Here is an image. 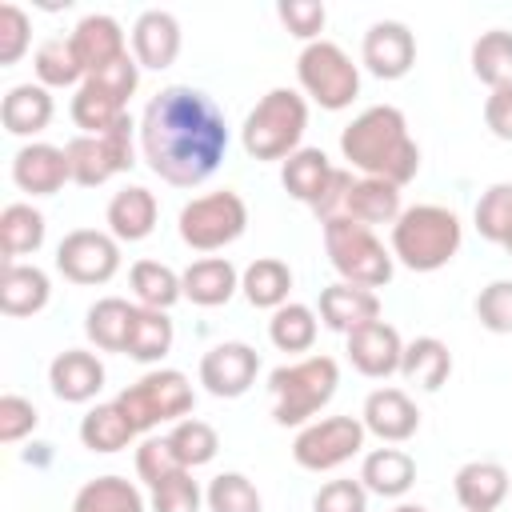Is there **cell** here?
I'll return each instance as SVG.
<instances>
[{
  "label": "cell",
  "instance_id": "obj_14",
  "mask_svg": "<svg viewBox=\"0 0 512 512\" xmlns=\"http://www.w3.org/2000/svg\"><path fill=\"white\" fill-rule=\"evenodd\" d=\"M360 60L376 80H400L412 72L416 64V36L408 32V24L400 20H376L364 32L360 44Z\"/></svg>",
  "mask_w": 512,
  "mask_h": 512
},
{
  "label": "cell",
  "instance_id": "obj_56",
  "mask_svg": "<svg viewBox=\"0 0 512 512\" xmlns=\"http://www.w3.org/2000/svg\"><path fill=\"white\" fill-rule=\"evenodd\" d=\"M504 248H508V256H512V236H508V244H504Z\"/></svg>",
  "mask_w": 512,
  "mask_h": 512
},
{
  "label": "cell",
  "instance_id": "obj_20",
  "mask_svg": "<svg viewBox=\"0 0 512 512\" xmlns=\"http://www.w3.org/2000/svg\"><path fill=\"white\" fill-rule=\"evenodd\" d=\"M452 488H456V500L464 512H496L508 500L512 480H508V468L496 460H468L456 472Z\"/></svg>",
  "mask_w": 512,
  "mask_h": 512
},
{
  "label": "cell",
  "instance_id": "obj_41",
  "mask_svg": "<svg viewBox=\"0 0 512 512\" xmlns=\"http://www.w3.org/2000/svg\"><path fill=\"white\" fill-rule=\"evenodd\" d=\"M168 448H172V456H176L184 468H200V464L216 460V452H220V436H216L212 424L184 416V420L172 424V432H168Z\"/></svg>",
  "mask_w": 512,
  "mask_h": 512
},
{
  "label": "cell",
  "instance_id": "obj_5",
  "mask_svg": "<svg viewBox=\"0 0 512 512\" xmlns=\"http://www.w3.org/2000/svg\"><path fill=\"white\" fill-rule=\"evenodd\" d=\"M304 128H308L304 96L296 88H272L248 112L240 140H244V152L252 160H288L292 152H300Z\"/></svg>",
  "mask_w": 512,
  "mask_h": 512
},
{
  "label": "cell",
  "instance_id": "obj_40",
  "mask_svg": "<svg viewBox=\"0 0 512 512\" xmlns=\"http://www.w3.org/2000/svg\"><path fill=\"white\" fill-rule=\"evenodd\" d=\"M316 332H320V320L308 304H280L268 320V340L280 352H308L316 344Z\"/></svg>",
  "mask_w": 512,
  "mask_h": 512
},
{
  "label": "cell",
  "instance_id": "obj_24",
  "mask_svg": "<svg viewBox=\"0 0 512 512\" xmlns=\"http://www.w3.org/2000/svg\"><path fill=\"white\" fill-rule=\"evenodd\" d=\"M156 216H160V204H156V196H152L144 184L120 188V192L108 200V212H104L108 232H112L116 240H124V244H136V240L152 236Z\"/></svg>",
  "mask_w": 512,
  "mask_h": 512
},
{
  "label": "cell",
  "instance_id": "obj_16",
  "mask_svg": "<svg viewBox=\"0 0 512 512\" xmlns=\"http://www.w3.org/2000/svg\"><path fill=\"white\" fill-rule=\"evenodd\" d=\"M12 180L28 196H56L72 180L68 152L56 148V144H40V140L36 144H24L12 156Z\"/></svg>",
  "mask_w": 512,
  "mask_h": 512
},
{
  "label": "cell",
  "instance_id": "obj_48",
  "mask_svg": "<svg viewBox=\"0 0 512 512\" xmlns=\"http://www.w3.org/2000/svg\"><path fill=\"white\" fill-rule=\"evenodd\" d=\"M88 84H96L104 96H112L120 108H128V100H132V92H136V84H140V64H136V56H120V60H112L108 68L92 72Z\"/></svg>",
  "mask_w": 512,
  "mask_h": 512
},
{
  "label": "cell",
  "instance_id": "obj_4",
  "mask_svg": "<svg viewBox=\"0 0 512 512\" xmlns=\"http://www.w3.org/2000/svg\"><path fill=\"white\" fill-rule=\"evenodd\" d=\"M340 364L332 356H304L296 364H280L268 376L272 388V420L280 428H304L312 416L336 396Z\"/></svg>",
  "mask_w": 512,
  "mask_h": 512
},
{
  "label": "cell",
  "instance_id": "obj_31",
  "mask_svg": "<svg viewBox=\"0 0 512 512\" xmlns=\"http://www.w3.org/2000/svg\"><path fill=\"white\" fill-rule=\"evenodd\" d=\"M172 336H176V332H172L168 312L136 304V316H132V328H128L124 356H132L136 364H156V360H164V356H168Z\"/></svg>",
  "mask_w": 512,
  "mask_h": 512
},
{
  "label": "cell",
  "instance_id": "obj_29",
  "mask_svg": "<svg viewBox=\"0 0 512 512\" xmlns=\"http://www.w3.org/2000/svg\"><path fill=\"white\" fill-rule=\"evenodd\" d=\"M400 376L424 392H440L444 380L452 376V352L444 340L436 336H416L412 344H404V356H400Z\"/></svg>",
  "mask_w": 512,
  "mask_h": 512
},
{
  "label": "cell",
  "instance_id": "obj_19",
  "mask_svg": "<svg viewBox=\"0 0 512 512\" xmlns=\"http://www.w3.org/2000/svg\"><path fill=\"white\" fill-rule=\"evenodd\" d=\"M48 384L52 396L64 404H84L104 388V364L100 356L84 352V348H64L52 364H48Z\"/></svg>",
  "mask_w": 512,
  "mask_h": 512
},
{
  "label": "cell",
  "instance_id": "obj_2",
  "mask_svg": "<svg viewBox=\"0 0 512 512\" xmlns=\"http://www.w3.org/2000/svg\"><path fill=\"white\" fill-rule=\"evenodd\" d=\"M340 152L352 168H360L364 176L388 180L396 188H404L408 180H416L420 172V148L408 136V120L400 108L392 104H372L364 108L344 132H340Z\"/></svg>",
  "mask_w": 512,
  "mask_h": 512
},
{
  "label": "cell",
  "instance_id": "obj_30",
  "mask_svg": "<svg viewBox=\"0 0 512 512\" xmlns=\"http://www.w3.org/2000/svg\"><path fill=\"white\" fill-rule=\"evenodd\" d=\"M332 164H328V156L320 152V148H300V152H292L288 160H284V168H280V180H284V188H288V196H296L300 204H316L320 196H324V188H328V180H332Z\"/></svg>",
  "mask_w": 512,
  "mask_h": 512
},
{
  "label": "cell",
  "instance_id": "obj_45",
  "mask_svg": "<svg viewBox=\"0 0 512 512\" xmlns=\"http://www.w3.org/2000/svg\"><path fill=\"white\" fill-rule=\"evenodd\" d=\"M200 484L192 480V468H180L152 484V512H200Z\"/></svg>",
  "mask_w": 512,
  "mask_h": 512
},
{
  "label": "cell",
  "instance_id": "obj_1",
  "mask_svg": "<svg viewBox=\"0 0 512 512\" xmlns=\"http://www.w3.org/2000/svg\"><path fill=\"white\" fill-rule=\"evenodd\" d=\"M140 148L164 184L196 188L220 168L228 152L224 112L208 92L192 84H168L148 100L140 116Z\"/></svg>",
  "mask_w": 512,
  "mask_h": 512
},
{
  "label": "cell",
  "instance_id": "obj_53",
  "mask_svg": "<svg viewBox=\"0 0 512 512\" xmlns=\"http://www.w3.org/2000/svg\"><path fill=\"white\" fill-rule=\"evenodd\" d=\"M348 192H352V172H348V168H336V172H332V180H328V188H324V196L312 204L316 220L324 224V220L340 216V212H344V200H348Z\"/></svg>",
  "mask_w": 512,
  "mask_h": 512
},
{
  "label": "cell",
  "instance_id": "obj_10",
  "mask_svg": "<svg viewBox=\"0 0 512 512\" xmlns=\"http://www.w3.org/2000/svg\"><path fill=\"white\" fill-rule=\"evenodd\" d=\"M68 152V168H72V180L80 188H100L108 184L116 172H128L136 164L132 156V116H124L120 124H112L108 132L100 136H72L64 144Z\"/></svg>",
  "mask_w": 512,
  "mask_h": 512
},
{
  "label": "cell",
  "instance_id": "obj_32",
  "mask_svg": "<svg viewBox=\"0 0 512 512\" xmlns=\"http://www.w3.org/2000/svg\"><path fill=\"white\" fill-rule=\"evenodd\" d=\"M240 288H244V296H248L252 308H272V312H276L280 304H288L292 268H288L284 260H276V256H260V260H252V264L244 268Z\"/></svg>",
  "mask_w": 512,
  "mask_h": 512
},
{
  "label": "cell",
  "instance_id": "obj_42",
  "mask_svg": "<svg viewBox=\"0 0 512 512\" xmlns=\"http://www.w3.org/2000/svg\"><path fill=\"white\" fill-rule=\"evenodd\" d=\"M72 124L76 128H84V136H100V132H108L112 124H120L124 116H128V108H120L112 96H104L96 84H80L76 88V96H72Z\"/></svg>",
  "mask_w": 512,
  "mask_h": 512
},
{
  "label": "cell",
  "instance_id": "obj_17",
  "mask_svg": "<svg viewBox=\"0 0 512 512\" xmlns=\"http://www.w3.org/2000/svg\"><path fill=\"white\" fill-rule=\"evenodd\" d=\"M132 56L140 68H152V72H164L176 64L180 56V24L172 12L164 8H148L136 16L132 24Z\"/></svg>",
  "mask_w": 512,
  "mask_h": 512
},
{
  "label": "cell",
  "instance_id": "obj_26",
  "mask_svg": "<svg viewBox=\"0 0 512 512\" xmlns=\"http://www.w3.org/2000/svg\"><path fill=\"white\" fill-rule=\"evenodd\" d=\"M52 112L56 104L44 84H16L0 104V124L8 136H36L52 124Z\"/></svg>",
  "mask_w": 512,
  "mask_h": 512
},
{
  "label": "cell",
  "instance_id": "obj_12",
  "mask_svg": "<svg viewBox=\"0 0 512 512\" xmlns=\"http://www.w3.org/2000/svg\"><path fill=\"white\" fill-rule=\"evenodd\" d=\"M56 268L72 284H108L120 272V240L100 228H76L60 240Z\"/></svg>",
  "mask_w": 512,
  "mask_h": 512
},
{
  "label": "cell",
  "instance_id": "obj_18",
  "mask_svg": "<svg viewBox=\"0 0 512 512\" xmlns=\"http://www.w3.org/2000/svg\"><path fill=\"white\" fill-rule=\"evenodd\" d=\"M360 420H364V428H368L372 436H380L384 444H404V440H412L416 428H420V412H416V404L408 400V392H400V388H376V392H368Z\"/></svg>",
  "mask_w": 512,
  "mask_h": 512
},
{
  "label": "cell",
  "instance_id": "obj_51",
  "mask_svg": "<svg viewBox=\"0 0 512 512\" xmlns=\"http://www.w3.org/2000/svg\"><path fill=\"white\" fill-rule=\"evenodd\" d=\"M312 512H368V488L360 480H328L312 496Z\"/></svg>",
  "mask_w": 512,
  "mask_h": 512
},
{
  "label": "cell",
  "instance_id": "obj_35",
  "mask_svg": "<svg viewBox=\"0 0 512 512\" xmlns=\"http://www.w3.org/2000/svg\"><path fill=\"white\" fill-rule=\"evenodd\" d=\"M44 212L32 208V204H8L0 212V252L4 260H20L28 252H36L44 244Z\"/></svg>",
  "mask_w": 512,
  "mask_h": 512
},
{
  "label": "cell",
  "instance_id": "obj_25",
  "mask_svg": "<svg viewBox=\"0 0 512 512\" xmlns=\"http://www.w3.org/2000/svg\"><path fill=\"white\" fill-rule=\"evenodd\" d=\"M52 296L48 272L36 264H20V260H4L0 272V312L4 316H36Z\"/></svg>",
  "mask_w": 512,
  "mask_h": 512
},
{
  "label": "cell",
  "instance_id": "obj_38",
  "mask_svg": "<svg viewBox=\"0 0 512 512\" xmlns=\"http://www.w3.org/2000/svg\"><path fill=\"white\" fill-rule=\"evenodd\" d=\"M128 280H132V292H136V300H140L144 308L168 312V308L184 296L180 276H176L168 264H160V260H136L132 272H128Z\"/></svg>",
  "mask_w": 512,
  "mask_h": 512
},
{
  "label": "cell",
  "instance_id": "obj_46",
  "mask_svg": "<svg viewBox=\"0 0 512 512\" xmlns=\"http://www.w3.org/2000/svg\"><path fill=\"white\" fill-rule=\"evenodd\" d=\"M32 44V20L20 4H0V68H12Z\"/></svg>",
  "mask_w": 512,
  "mask_h": 512
},
{
  "label": "cell",
  "instance_id": "obj_34",
  "mask_svg": "<svg viewBox=\"0 0 512 512\" xmlns=\"http://www.w3.org/2000/svg\"><path fill=\"white\" fill-rule=\"evenodd\" d=\"M132 436H136V428H132V420L124 416V408L116 400L88 408L84 420H80V444L88 452H120V448L132 444Z\"/></svg>",
  "mask_w": 512,
  "mask_h": 512
},
{
  "label": "cell",
  "instance_id": "obj_43",
  "mask_svg": "<svg viewBox=\"0 0 512 512\" xmlns=\"http://www.w3.org/2000/svg\"><path fill=\"white\" fill-rule=\"evenodd\" d=\"M476 232L488 240V244H508L512 236V184H492L480 200H476Z\"/></svg>",
  "mask_w": 512,
  "mask_h": 512
},
{
  "label": "cell",
  "instance_id": "obj_36",
  "mask_svg": "<svg viewBox=\"0 0 512 512\" xmlns=\"http://www.w3.org/2000/svg\"><path fill=\"white\" fill-rule=\"evenodd\" d=\"M72 512H144V496L124 476H96L76 492Z\"/></svg>",
  "mask_w": 512,
  "mask_h": 512
},
{
  "label": "cell",
  "instance_id": "obj_8",
  "mask_svg": "<svg viewBox=\"0 0 512 512\" xmlns=\"http://www.w3.org/2000/svg\"><path fill=\"white\" fill-rule=\"evenodd\" d=\"M296 80L328 112H340V108H348L360 96V68L332 40L304 44V52L296 56Z\"/></svg>",
  "mask_w": 512,
  "mask_h": 512
},
{
  "label": "cell",
  "instance_id": "obj_50",
  "mask_svg": "<svg viewBox=\"0 0 512 512\" xmlns=\"http://www.w3.org/2000/svg\"><path fill=\"white\" fill-rule=\"evenodd\" d=\"M184 464L172 456V448H168V436H148L140 448H136V476L152 488V484H160L164 476H172V472H180Z\"/></svg>",
  "mask_w": 512,
  "mask_h": 512
},
{
  "label": "cell",
  "instance_id": "obj_13",
  "mask_svg": "<svg viewBox=\"0 0 512 512\" xmlns=\"http://www.w3.org/2000/svg\"><path fill=\"white\" fill-rule=\"evenodd\" d=\"M256 372H260V352L240 340H224L200 356V384L220 400L244 396L256 384Z\"/></svg>",
  "mask_w": 512,
  "mask_h": 512
},
{
  "label": "cell",
  "instance_id": "obj_39",
  "mask_svg": "<svg viewBox=\"0 0 512 512\" xmlns=\"http://www.w3.org/2000/svg\"><path fill=\"white\" fill-rule=\"evenodd\" d=\"M472 72L492 92L496 88H512V32H504V28L484 32L472 44Z\"/></svg>",
  "mask_w": 512,
  "mask_h": 512
},
{
  "label": "cell",
  "instance_id": "obj_3",
  "mask_svg": "<svg viewBox=\"0 0 512 512\" xmlns=\"http://www.w3.org/2000/svg\"><path fill=\"white\" fill-rule=\"evenodd\" d=\"M460 216L444 204H412L392 224V256L412 272H436L460 252Z\"/></svg>",
  "mask_w": 512,
  "mask_h": 512
},
{
  "label": "cell",
  "instance_id": "obj_49",
  "mask_svg": "<svg viewBox=\"0 0 512 512\" xmlns=\"http://www.w3.org/2000/svg\"><path fill=\"white\" fill-rule=\"evenodd\" d=\"M276 16H280V24L296 36V40H320V32H324V20H328V8L324 4H316V0H284L280 8H276Z\"/></svg>",
  "mask_w": 512,
  "mask_h": 512
},
{
  "label": "cell",
  "instance_id": "obj_27",
  "mask_svg": "<svg viewBox=\"0 0 512 512\" xmlns=\"http://www.w3.org/2000/svg\"><path fill=\"white\" fill-rule=\"evenodd\" d=\"M360 484L372 496L396 500L416 484V460L404 448H372L360 464Z\"/></svg>",
  "mask_w": 512,
  "mask_h": 512
},
{
  "label": "cell",
  "instance_id": "obj_9",
  "mask_svg": "<svg viewBox=\"0 0 512 512\" xmlns=\"http://www.w3.org/2000/svg\"><path fill=\"white\" fill-rule=\"evenodd\" d=\"M244 228H248V204L232 188L196 196L180 208V240L196 252H220L232 240H240Z\"/></svg>",
  "mask_w": 512,
  "mask_h": 512
},
{
  "label": "cell",
  "instance_id": "obj_15",
  "mask_svg": "<svg viewBox=\"0 0 512 512\" xmlns=\"http://www.w3.org/2000/svg\"><path fill=\"white\" fill-rule=\"evenodd\" d=\"M400 356H404V340L384 320H372V324L348 332V360L368 380H388L392 372H400Z\"/></svg>",
  "mask_w": 512,
  "mask_h": 512
},
{
  "label": "cell",
  "instance_id": "obj_55",
  "mask_svg": "<svg viewBox=\"0 0 512 512\" xmlns=\"http://www.w3.org/2000/svg\"><path fill=\"white\" fill-rule=\"evenodd\" d=\"M392 512H428V508H424V504H396Z\"/></svg>",
  "mask_w": 512,
  "mask_h": 512
},
{
  "label": "cell",
  "instance_id": "obj_52",
  "mask_svg": "<svg viewBox=\"0 0 512 512\" xmlns=\"http://www.w3.org/2000/svg\"><path fill=\"white\" fill-rule=\"evenodd\" d=\"M36 424H40V412H36L32 400H24V396H16V392H4V396H0V440H4V444L24 440Z\"/></svg>",
  "mask_w": 512,
  "mask_h": 512
},
{
  "label": "cell",
  "instance_id": "obj_44",
  "mask_svg": "<svg viewBox=\"0 0 512 512\" xmlns=\"http://www.w3.org/2000/svg\"><path fill=\"white\" fill-rule=\"evenodd\" d=\"M208 512H260V492L244 472H220L204 492Z\"/></svg>",
  "mask_w": 512,
  "mask_h": 512
},
{
  "label": "cell",
  "instance_id": "obj_11",
  "mask_svg": "<svg viewBox=\"0 0 512 512\" xmlns=\"http://www.w3.org/2000/svg\"><path fill=\"white\" fill-rule=\"evenodd\" d=\"M364 420L356 416H324V420H312L296 432L292 440V460L308 472H332L340 464H348L360 448H364Z\"/></svg>",
  "mask_w": 512,
  "mask_h": 512
},
{
  "label": "cell",
  "instance_id": "obj_37",
  "mask_svg": "<svg viewBox=\"0 0 512 512\" xmlns=\"http://www.w3.org/2000/svg\"><path fill=\"white\" fill-rule=\"evenodd\" d=\"M32 68H36V80L44 88H72V84H84L88 80L80 56L72 48V40H64V36L44 40L36 48V56H32Z\"/></svg>",
  "mask_w": 512,
  "mask_h": 512
},
{
  "label": "cell",
  "instance_id": "obj_28",
  "mask_svg": "<svg viewBox=\"0 0 512 512\" xmlns=\"http://www.w3.org/2000/svg\"><path fill=\"white\" fill-rule=\"evenodd\" d=\"M400 212L404 208H400V188L396 184L376 180V176H360V180H352V192H348L340 216L372 228V224H396Z\"/></svg>",
  "mask_w": 512,
  "mask_h": 512
},
{
  "label": "cell",
  "instance_id": "obj_33",
  "mask_svg": "<svg viewBox=\"0 0 512 512\" xmlns=\"http://www.w3.org/2000/svg\"><path fill=\"white\" fill-rule=\"evenodd\" d=\"M132 316H136V304H128V300H120V296H104V300H96V304L88 308L84 332H88V340H92L100 352H124Z\"/></svg>",
  "mask_w": 512,
  "mask_h": 512
},
{
  "label": "cell",
  "instance_id": "obj_54",
  "mask_svg": "<svg viewBox=\"0 0 512 512\" xmlns=\"http://www.w3.org/2000/svg\"><path fill=\"white\" fill-rule=\"evenodd\" d=\"M484 124L496 140H512V88H496L484 100Z\"/></svg>",
  "mask_w": 512,
  "mask_h": 512
},
{
  "label": "cell",
  "instance_id": "obj_22",
  "mask_svg": "<svg viewBox=\"0 0 512 512\" xmlns=\"http://www.w3.org/2000/svg\"><path fill=\"white\" fill-rule=\"evenodd\" d=\"M320 320L332 332H356L372 320H380V296L372 288H356V284H328L320 292Z\"/></svg>",
  "mask_w": 512,
  "mask_h": 512
},
{
  "label": "cell",
  "instance_id": "obj_7",
  "mask_svg": "<svg viewBox=\"0 0 512 512\" xmlns=\"http://www.w3.org/2000/svg\"><path fill=\"white\" fill-rule=\"evenodd\" d=\"M116 404L124 408V416L132 420L136 432H148V428H156V424H176V420H184V416L192 412V404H196V392H192V384H188L184 372H176V368H156V372L140 376L136 384H128V388L116 396Z\"/></svg>",
  "mask_w": 512,
  "mask_h": 512
},
{
  "label": "cell",
  "instance_id": "obj_23",
  "mask_svg": "<svg viewBox=\"0 0 512 512\" xmlns=\"http://www.w3.org/2000/svg\"><path fill=\"white\" fill-rule=\"evenodd\" d=\"M68 40H72V48H76V56H80V64H84L88 76L100 72V68H108L112 60L128 56V48H124V28H120L112 16H104V12L84 16V20L72 28Z\"/></svg>",
  "mask_w": 512,
  "mask_h": 512
},
{
  "label": "cell",
  "instance_id": "obj_21",
  "mask_svg": "<svg viewBox=\"0 0 512 512\" xmlns=\"http://www.w3.org/2000/svg\"><path fill=\"white\" fill-rule=\"evenodd\" d=\"M180 284H184V300H192L196 308H220L236 296L240 272L228 256H204L180 272Z\"/></svg>",
  "mask_w": 512,
  "mask_h": 512
},
{
  "label": "cell",
  "instance_id": "obj_6",
  "mask_svg": "<svg viewBox=\"0 0 512 512\" xmlns=\"http://www.w3.org/2000/svg\"><path fill=\"white\" fill-rule=\"evenodd\" d=\"M324 252H328V260L344 284L384 288L392 280V252L376 240L372 228H364L348 216L324 220Z\"/></svg>",
  "mask_w": 512,
  "mask_h": 512
},
{
  "label": "cell",
  "instance_id": "obj_47",
  "mask_svg": "<svg viewBox=\"0 0 512 512\" xmlns=\"http://www.w3.org/2000/svg\"><path fill=\"white\" fill-rule=\"evenodd\" d=\"M476 320L488 332H496V336L512 332V280H492V284L480 288V296H476Z\"/></svg>",
  "mask_w": 512,
  "mask_h": 512
}]
</instances>
